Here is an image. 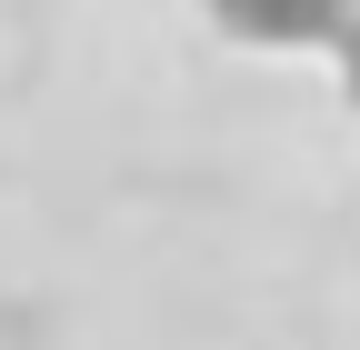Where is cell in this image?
I'll return each mask as SVG.
<instances>
[{
	"label": "cell",
	"instance_id": "cell-1",
	"mask_svg": "<svg viewBox=\"0 0 360 350\" xmlns=\"http://www.w3.org/2000/svg\"><path fill=\"white\" fill-rule=\"evenodd\" d=\"M360 0H210V20L250 51H330Z\"/></svg>",
	"mask_w": 360,
	"mask_h": 350
},
{
	"label": "cell",
	"instance_id": "cell-2",
	"mask_svg": "<svg viewBox=\"0 0 360 350\" xmlns=\"http://www.w3.org/2000/svg\"><path fill=\"white\" fill-rule=\"evenodd\" d=\"M330 60H340V91H350V101H360V11H350V30H340V40H330Z\"/></svg>",
	"mask_w": 360,
	"mask_h": 350
}]
</instances>
